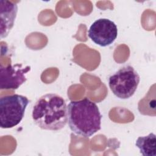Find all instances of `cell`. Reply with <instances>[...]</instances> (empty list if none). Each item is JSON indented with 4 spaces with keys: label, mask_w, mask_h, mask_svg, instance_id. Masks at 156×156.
<instances>
[{
    "label": "cell",
    "mask_w": 156,
    "mask_h": 156,
    "mask_svg": "<svg viewBox=\"0 0 156 156\" xmlns=\"http://www.w3.org/2000/svg\"><path fill=\"white\" fill-rule=\"evenodd\" d=\"M32 112L34 123L43 130H59L68 122L66 101L55 93H47L39 98Z\"/></svg>",
    "instance_id": "1"
},
{
    "label": "cell",
    "mask_w": 156,
    "mask_h": 156,
    "mask_svg": "<svg viewBox=\"0 0 156 156\" xmlns=\"http://www.w3.org/2000/svg\"><path fill=\"white\" fill-rule=\"evenodd\" d=\"M30 70L29 66H23L22 64L16 63L6 66H0V89L16 90L26 80V74Z\"/></svg>",
    "instance_id": "6"
},
{
    "label": "cell",
    "mask_w": 156,
    "mask_h": 156,
    "mask_svg": "<svg viewBox=\"0 0 156 156\" xmlns=\"http://www.w3.org/2000/svg\"><path fill=\"white\" fill-rule=\"evenodd\" d=\"M18 12L16 3L6 0L0 1L1 38L6 37L14 26Z\"/></svg>",
    "instance_id": "7"
},
{
    "label": "cell",
    "mask_w": 156,
    "mask_h": 156,
    "mask_svg": "<svg viewBox=\"0 0 156 156\" xmlns=\"http://www.w3.org/2000/svg\"><path fill=\"white\" fill-rule=\"evenodd\" d=\"M140 81L138 72L130 65L121 68L108 79V86L118 98L127 99L136 91Z\"/></svg>",
    "instance_id": "4"
},
{
    "label": "cell",
    "mask_w": 156,
    "mask_h": 156,
    "mask_svg": "<svg viewBox=\"0 0 156 156\" xmlns=\"http://www.w3.org/2000/svg\"><path fill=\"white\" fill-rule=\"evenodd\" d=\"M29 100L17 94L0 98V127L10 129L17 126L23 119Z\"/></svg>",
    "instance_id": "3"
},
{
    "label": "cell",
    "mask_w": 156,
    "mask_h": 156,
    "mask_svg": "<svg viewBox=\"0 0 156 156\" xmlns=\"http://www.w3.org/2000/svg\"><path fill=\"white\" fill-rule=\"evenodd\" d=\"M67 115L70 129L77 135L88 138L101 128L99 109L87 98L71 101L67 106Z\"/></svg>",
    "instance_id": "2"
},
{
    "label": "cell",
    "mask_w": 156,
    "mask_h": 156,
    "mask_svg": "<svg viewBox=\"0 0 156 156\" xmlns=\"http://www.w3.org/2000/svg\"><path fill=\"white\" fill-rule=\"evenodd\" d=\"M117 36V26L107 18H99L96 20L88 30L89 38L101 47H106L112 44Z\"/></svg>",
    "instance_id": "5"
},
{
    "label": "cell",
    "mask_w": 156,
    "mask_h": 156,
    "mask_svg": "<svg viewBox=\"0 0 156 156\" xmlns=\"http://www.w3.org/2000/svg\"><path fill=\"white\" fill-rule=\"evenodd\" d=\"M135 146L140 149L143 156L156 155V136L151 133L147 136H139L136 141Z\"/></svg>",
    "instance_id": "8"
}]
</instances>
